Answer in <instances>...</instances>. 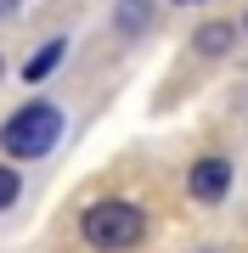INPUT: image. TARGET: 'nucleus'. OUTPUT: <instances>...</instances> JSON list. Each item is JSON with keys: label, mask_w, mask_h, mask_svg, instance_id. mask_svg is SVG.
Returning a JSON list of instances; mask_svg holds the SVG:
<instances>
[{"label": "nucleus", "mask_w": 248, "mask_h": 253, "mask_svg": "<svg viewBox=\"0 0 248 253\" xmlns=\"http://www.w3.org/2000/svg\"><path fill=\"white\" fill-rule=\"evenodd\" d=\"M147 17H152V0H119V28L124 34H141Z\"/></svg>", "instance_id": "6"}, {"label": "nucleus", "mask_w": 248, "mask_h": 253, "mask_svg": "<svg viewBox=\"0 0 248 253\" xmlns=\"http://www.w3.org/2000/svg\"><path fill=\"white\" fill-rule=\"evenodd\" d=\"M186 191H192L198 203H220L231 191V163L226 158H198L192 174H186Z\"/></svg>", "instance_id": "3"}, {"label": "nucleus", "mask_w": 248, "mask_h": 253, "mask_svg": "<svg viewBox=\"0 0 248 253\" xmlns=\"http://www.w3.org/2000/svg\"><path fill=\"white\" fill-rule=\"evenodd\" d=\"M192 45H198L203 56H220V51H231V23H203L198 34H192Z\"/></svg>", "instance_id": "5"}, {"label": "nucleus", "mask_w": 248, "mask_h": 253, "mask_svg": "<svg viewBox=\"0 0 248 253\" xmlns=\"http://www.w3.org/2000/svg\"><path fill=\"white\" fill-rule=\"evenodd\" d=\"M23 197V180H17V169H6V163H0V214H6L11 203Z\"/></svg>", "instance_id": "7"}, {"label": "nucleus", "mask_w": 248, "mask_h": 253, "mask_svg": "<svg viewBox=\"0 0 248 253\" xmlns=\"http://www.w3.org/2000/svg\"><path fill=\"white\" fill-rule=\"evenodd\" d=\"M11 11H17V0H0V17H11Z\"/></svg>", "instance_id": "8"}, {"label": "nucleus", "mask_w": 248, "mask_h": 253, "mask_svg": "<svg viewBox=\"0 0 248 253\" xmlns=\"http://www.w3.org/2000/svg\"><path fill=\"white\" fill-rule=\"evenodd\" d=\"M79 236L96 253H130V248H141V236H147V214H141L136 203H124V197H101V203L85 208Z\"/></svg>", "instance_id": "1"}, {"label": "nucleus", "mask_w": 248, "mask_h": 253, "mask_svg": "<svg viewBox=\"0 0 248 253\" xmlns=\"http://www.w3.org/2000/svg\"><path fill=\"white\" fill-rule=\"evenodd\" d=\"M62 56H68V40H46V45H40V56H28V62H23V79H28V84L51 79Z\"/></svg>", "instance_id": "4"}, {"label": "nucleus", "mask_w": 248, "mask_h": 253, "mask_svg": "<svg viewBox=\"0 0 248 253\" xmlns=\"http://www.w3.org/2000/svg\"><path fill=\"white\" fill-rule=\"evenodd\" d=\"M56 141H62V113L51 101H23L0 124V152L6 158H46Z\"/></svg>", "instance_id": "2"}]
</instances>
